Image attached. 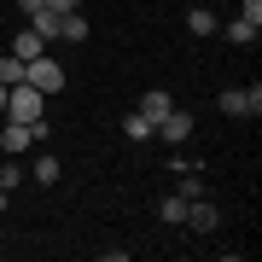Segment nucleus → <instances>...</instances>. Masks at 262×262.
<instances>
[{
	"mask_svg": "<svg viewBox=\"0 0 262 262\" xmlns=\"http://www.w3.org/2000/svg\"><path fill=\"white\" fill-rule=\"evenodd\" d=\"M29 29H35L41 41H58V29H64V12H58V6H41V12H29Z\"/></svg>",
	"mask_w": 262,
	"mask_h": 262,
	"instance_id": "8",
	"label": "nucleus"
},
{
	"mask_svg": "<svg viewBox=\"0 0 262 262\" xmlns=\"http://www.w3.org/2000/svg\"><path fill=\"white\" fill-rule=\"evenodd\" d=\"M122 134H128V140H151V122L140 111H128V117H122Z\"/></svg>",
	"mask_w": 262,
	"mask_h": 262,
	"instance_id": "16",
	"label": "nucleus"
},
{
	"mask_svg": "<svg viewBox=\"0 0 262 262\" xmlns=\"http://www.w3.org/2000/svg\"><path fill=\"white\" fill-rule=\"evenodd\" d=\"M256 29H262V24H251V18H233V24H227V41H233V47H251V41H256Z\"/></svg>",
	"mask_w": 262,
	"mask_h": 262,
	"instance_id": "14",
	"label": "nucleus"
},
{
	"mask_svg": "<svg viewBox=\"0 0 262 262\" xmlns=\"http://www.w3.org/2000/svg\"><path fill=\"white\" fill-rule=\"evenodd\" d=\"M29 181H41V187H53V181H58V158H53V151H41V158L29 163Z\"/></svg>",
	"mask_w": 262,
	"mask_h": 262,
	"instance_id": "12",
	"label": "nucleus"
},
{
	"mask_svg": "<svg viewBox=\"0 0 262 262\" xmlns=\"http://www.w3.org/2000/svg\"><path fill=\"white\" fill-rule=\"evenodd\" d=\"M58 41H88V18H82V6L64 12V29H58Z\"/></svg>",
	"mask_w": 262,
	"mask_h": 262,
	"instance_id": "13",
	"label": "nucleus"
},
{
	"mask_svg": "<svg viewBox=\"0 0 262 262\" xmlns=\"http://www.w3.org/2000/svg\"><path fill=\"white\" fill-rule=\"evenodd\" d=\"M0 117H6V88H0Z\"/></svg>",
	"mask_w": 262,
	"mask_h": 262,
	"instance_id": "22",
	"label": "nucleus"
},
{
	"mask_svg": "<svg viewBox=\"0 0 262 262\" xmlns=\"http://www.w3.org/2000/svg\"><path fill=\"white\" fill-rule=\"evenodd\" d=\"M35 146V122H0V151H29Z\"/></svg>",
	"mask_w": 262,
	"mask_h": 262,
	"instance_id": "6",
	"label": "nucleus"
},
{
	"mask_svg": "<svg viewBox=\"0 0 262 262\" xmlns=\"http://www.w3.org/2000/svg\"><path fill=\"white\" fill-rule=\"evenodd\" d=\"M47 6H58V12H76V6H82V0H47Z\"/></svg>",
	"mask_w": 262,
	"mask_h": 262,
	"instance_id": "20",
	"label": "nucleus"
},
{
	"mask_svg": "<svg viewBox=\"0 0 262 262\" xmlns=\"http://www.w3.org/2000/svg\"><path fill=\"white\" fill-rule=\"evenodd\" d=\"M0 187H6V192L18 187V163H0Z\"/></svg>",
	"mask_w": 262,
	"mask_h": 262,
	"instance_id": "18",
	"label": "nucleus"
},
{
	"mask_svg": "<svg viewBox=\"0 0 262 262\" xmlns=\"http://www.w3.org/2000/svg\"><path fill=\"white\" fill-rule=\"evenodd\" d=\"M187 29H192L198 41H204V35H215L222 24H215V12H210V6H192V12H187Z\"/></svg>",
	"mask_w": 262,
	"mask_h": 262,
	"instance_id": "11",
	"label": "nucleus"
},
{
	"mask_svg": "<svg viewBox=\"0 0 262 262\" xmlns=\"http://www.w3.org/2000/svg\"><path fill=\"white\" fill-rule=\"evenodd\" d=\"M158 222H169V227H181V222H187V198H181V192H169V198H158Z\"/></svg>",
	"mask_w": 262,
	"mask_h": 262,
	"instance_id": "9",
	"label": "nucleus"
},
{
	"mask_svg": "<svg viewBox=\"0 0 262 262\" xmlns=\"http://www.w3.org/2000/svg\"><path fill=\"white\" fill-rule=\"evenodd\" d=\"M41 47H47V41H41L35 29L24 24V29H18V41H12V58H41Z\"/></svg>",
	"mask_w": 262,
	"mask_h": 262,
	"instance_id": "10",
	"label": "nucleus"
},
{
	"mask_svg": "<svg viewBox=\"0 0 262 262\" xmlns=\"http://www.w3.org/2000/svg\"><path fill=\"white\" fill-rule=\"evenodd\" d=\"M24 82L41 88V94H58L64 88V64L58 58H24Z\"/></svg>",
	"mask_w": 262,
	"mask_h": 262,
	"instance_id": "2",
	"label": "nucleus"
},
{
	"mask_svg": "<svg viewBox=\"0 0 262 262\" xmlns=\"http://www.w3.org/2000/svg\"><path fill=\"white\" fill-rule=\"evenodd\" d=\"M134 111H140V117L151 122V128H158V122H163L169 111H175V99H169L163 88H151V94H140V105H134Z\"/></svg>",
	"mask_w": 262,
	"mask_h": 262,
	"instance_id": "7",
	"label": "nucleus"
},
{
	"mask_svg": "<svg viewBox=\"0 0 262 262\" xmlns=\"http://www.w3.org/2000/svg\"><path fill=\"white\" fill-rule=\"evenodd\" d=\"M18 82H24V58L6 53V58H0V88H18Z\"/></svg>",
	"mask_w": 262,
	"mask_h": 262,
	"instance_id": "15",
	"label": "nucleus"
},
{
	"mask_svg": "<svg viewBox=\"0 0 262 262\" xmlns=\"http://www.w3.org/2000/svg\"><path fill=\"white\" fill-rule=\"evenodd\" d=\"M6 204H12V192H6V187H0V215H6Z\"/></svg>",
	"mask_w": 262,
	"mask_h": 262,
	"instance_id": "21",
	"label": "nucleus"
},
{
	"mask_svg": "<svg viewBox=\"0 0 262 262\" xmlns=\"http://www.w3.org/2000/svg\"><path fill=\"white\" fill-rule=\"evenodd\" d=\"M187 227L192 233H215V227H222V210H215L210 198H187Z\"/></svg>",
	"mask_w": 262,
	"mask_h": 262,
	"instance_id": "5",
	"label": "nucleus"
},
{
	"mask_svg": "<svg viewBox=\"0 0 262 262\" xmlns=\"http://www.w3.org/2000/svg\"><path fill=\"white\" fill-rule=\"evenodd\" d=\"M215 105H222L227 117H256V111H262V88H256V82H251V88H222Z\"/></svg>",
	"mask_w": 262,
	"mask_h": 262,
	"instance_id": "3",
	"label": "nucleus"
},
{
	"mask_svg": "<svg viewBox=\"0 0 262 262\" xmlns=\"http://www.w3.org/2000/svg\"><path fill=\"white\" fill-rule=\"evenodd\" d=\"M41 105H47L41 88H29V82L6 88V117H12V122H41Z\"/></svg>",
	"mask_w": 262,
	"mask_h": 262,
	"instance_id": "1",
	"label": "nucleus"
},
{
	"mask_svg": "<svg viewBox=\"0 0 262 262\" xmlns=\"http://www.w3.org/2000/svg\"><path fill=\"white\" fill-rule=\"evenodd\" d=\"M151 134H158L163 146H187V140H192V117H187V111L175 105V111H169V117H163V122H158Z\"/></svg>",
	"mask_w": 262,
	"mask_h": 262,
	"instance_id": "4",
	"label": "nucleus"
},
{
	"mask_svg": "<svg viewBox=\"0 0 262 262\" xmlns=\"http://www.w3.org/2000/svg\"><path fill=\"white\" fill-rule=\"evenodd\" d=\"M41 6H47V0H18V12H24V18H29V12H41Z\"/></svg>",
	"mask_w": 262,
	"mask_h": 262,
	"instance_id": "19",
	"label": "nucleus"
},
{
	"mask_svg": "<svg viewBox=\"0 0 262 262\" xmlns=\"http://www.w3.org/2000/svg\"><path fill=\"white\" fill-rule=\"evenodd\" d=\"M181 198H204V175L198 169H181V187H175Z\"/></svg>",
	"mask_w": 262,
	"mask_h": 262,
	"instance_id": "17",
	"label": "nucleus"
}]
</instances>
